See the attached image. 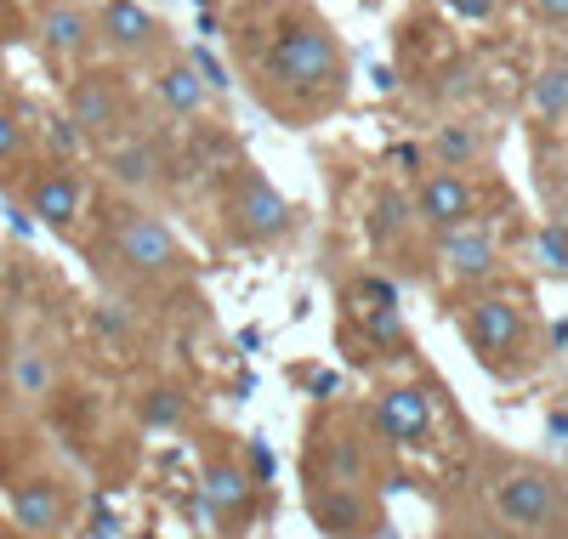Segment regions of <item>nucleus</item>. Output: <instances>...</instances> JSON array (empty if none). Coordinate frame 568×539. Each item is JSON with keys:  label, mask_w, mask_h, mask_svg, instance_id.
Masks as SVG:
<instances>
[{"label": "nucleus", "mask_w": 568, "mask_h": 539, "mask_svg": "<svg viewBox=\"0 0 568 539\" xmlns=\"http://www.w3.org/2000/svg\"><path fill=\"white\" fill-rule=\"evenodd\" d=\"M45 142H52V154H58V165H74L85 149H91V142L74 131V120L63 114V120H45Z\"/></svg>", "instance_id": "bb28decb"}, {"label": "nucleus", "mask_w": 568, "mask_h": 539, "mask_svg": "<svg viewBox=\"0 0 568 539\" xmlns=\"http://www.w3.org/2000/svg\"><path fill=\"white\" fill-rule=\"evenodd\" d=\"M12 391L29 404H45L58 391V364L52 353H40V347H18L12 353Z\"/></svg>", "instance_id": "aec40b11"}, {"label": "nucleus", "mask_w": 568, "mask_h": 539, "mask_svg": "<svg viewBox=\"0 0 568 539\" xmlns=\"http://www.w3.org/2000/svg\"><path fill=\"white\" fill-rule=\"evenodd\" d=\"M7 506H12V528L23 533V539H52V533H63L69 528V488L58 482V477H45V471H34V477H18L12 488H7Z\"/></svg>", "instance_id": "ddd939ff"}, {"label": "nucleus", "mask_w": 568, "mask_h": 539, "mask_svg": "<svg viewBox=\"0 0 568 539\" xmlns=\"http://www.w3.org/2000/svg\"><path fill=\"white\" fill-rule=\"evenodd\" d=\"M136 415H142V426H149V431H182L187 420H194V404H187V391L176 380H154L149 391H142Z\"/></svg>", "instance_id": "6ab92c4d"}, {"label": "nucleus", "mask_w": 568, "mask_h": 539, "mask_svg": "<svg viewBox=\"0 0 568 539\" xmlns=\"http://www.w3.org/2000/svg\"><path fill=\"white\" fill-rule=\"evenodd\" d=\"M409 205L415 216L433 227V233H449V227H466V222H478V193H471V182L460 171H426L409 193Z\"/></svg>", "instance_id": "2eb2a0df"}, {"label": "nucleus", "mask_w": 568, "mask_h": 539, "mask_svg": "<svg viewBox=\"0 0 568 539\" xmlns=\"http://www.w3.org/2000/svg\"><path fill=\"white\" fill-rule=\"evenodd\" d=\"M358 324H364V340H369L375 353L409 358V324H404L398 302H387V307H358Z\"/></svg>", "instance_id": "412c9836"}, {"label": "nucleus", "mask_w": 568, "mask_h": 539, "mask_svg": "<svg viewBox=\"0 0 568 539\" xmlns=\"http://www.w3.org/2000/svg\"><path fill=\"white\" fill-rule=\"evenodd\" d=\"M535 256H540V267L546 273H568V227L562 222H551V227H540V238H535Z\"/></svg>", "instance_id": "cd10ccee"}, {"label": "nucleus", "mask_w": 568, "mask_h": 539, "mask_svg": "<svg viewBox=\"0 0 568 539\" xmlns=\"http://www.w3.org/2000/svg\"><path fill=\"white\" fill-rule=\"evenodd\" d=\"M98 18V52H109L114 63H160L171 29L142 7V0H103L91 7Z\"/></svg>", "instance_id": "9d476101"}, {"label": "nucleus", "mask_w": 568, "mask_h": 539, "mask_svg": "<svg viewBox=\"0 0 568 539\" xmlns=\"http://www.w3.org/2000/svg\"><path fill=\"white\" fill-rule=\"evenodd\" d=\"M109 262H120V273L136 284H165L187 273V244L154 211H120L109 227Z\"/></svg>", "instance_id": "39448f33"}, {"label": "nucleus", "mask_w": 568, "mask_h": 539, "mask_svg": "<svg viewBox=\"0 0 568 539\" xmlns=\"http://www.w3.org/2000/svg\"><path fill=\"white\" fill-rule=\"evenodd\" d=\"M103 154V171H109V182L114 187H131V193H142V187H154L160 182V171H165V160H160V149L142 131H125L120 142H109V149H98Z\"/></svg>", "instance_id": "f3484780"}, {"label": "nucleus", "mask_w": 568, "mask_h": 539, "mask_svg": "<svg viewBox=\"0 0 568 539\" xmlns=\"http://www.w3.org/2000/svg\"><path fill=\"white\" fill-rule=\"evenodd\" d=\"M91 329L103 335V347H109V353H131V347H136V318H131L120 302L91 307Z\"/></svg>", "instance_id": "b1692460"}, {"label": "nucleus", "mask_w": 568, "mask_h": 539, "mask_svg": "<svg viewBox=\"0 0 568 539\" xmlns=\"http://www.w3.org/2000/svg\"><path fill=\"white\" fill-rule=\"evenodd\" d=\"M23 200H29V216H40V227H52V233H74V222L85 216V200H91V187L74 165H40L29 171L23 182Z\"/></svg>", "instance_id": "f8f14e48"}, {"label": "nucleus", "mask_w": 568, "mask_h": 539, "mask_svg": "<svg viewBox=\"0 0 568 539\" xmlns=\"http://www.w3.org/2000/svg\"><path fill=\"white\" fill-rule=\"evenodd\" d=\"M495 7L500 0H455V12H466V18H495Z\"/></svg>", "instance_id": "7c9ffc66"}, {"label": "nucleus", "mask_w": 568, "mask_h": 539, "mask_svg": "<svg viewBox=\"0 0 568 539\" xmlns=\"http://www.w3.org/2000/svg\"><path fill=\"white\" fill-rule=\"evenodd\" d=\"M23 154H29V125L12 103H0V171L23 165Z\"/></svg>", "instance_id": "393cba45"}, {"label": "nucleus", "mask_w": 568, "mask_h": 539, "mask_svg": "<svg viewBox=\"0 0 568 539\" xmlns=\"http://www.w3.org/2000/svg\"><path fill=\"white\" fill-rule=\"evenodd\" d=\"M187 63H194V74H200L211 91H222V85H227V74H222V63H216L211 52H187Z\"/></svg>", "instance_id": "c85d7f7f"}, {"label": "nucleus", "mask_w": 568, "mask_h": 539, "mask_svg": "<svg viewBox=\"0 0 568 539\" xmlns=\"http://www.w3.org/2000/svg\"><path fill=\"white\" fill-rule=\"evenodd\" d=\"M63 109L91 149H109V142H120L131 131V80L120 69H80L69 80Z\"/></svg>", "instance_id": "423d86ee"}, {"label": "nucleus", "mask_w": 568, "mask_h": 539, "mask_svg": "<svg viewBox=\"0 0 568 539\" xmlns=\"http://www.w3.org/2000/svg\"><path fill=\"white\" fill-rule=\"evenodd\" d=\"M262 91L273 103L296 96V109H324L342 91V45L318 12L291 7L262 45Z\"/></svg>", "instance_id": "f257e3e1"}, {"label": "nucleus", "mask_w": 568, "mask_h": 539, "mask_svg": "<svg viewBox=\"0 0 568 539\" xmlns=\"http://www.w3.org/2000/svg\"><path fill=\"white\" fill-rule=\"evenodd\" d=\"M154 103L171 120H200L205 103H211V85L194 74L187 58H165V63H154Z\"/></svg>", "instance_id": "a211bd4d"}, {"label": "nucleus", "mask_w": 568, "mask_h": 539, "mask_svg": "<svg viewBox=\"0 0 568 539\" xmlns=\"http://www.w3.org/2000/svg\"><path fill=\"white\" fill-rule=\"evenodd\" d=\"M200 482H205V506H211V522L222 533H240L256 522L262 511V482L256 471L245 466V455H233L222 437L205 449V466H200Z\"/></svg>", "instance_id": "0eeeda50"}, {"label": "nucleus", "mask_w": 568, "mask_h": 539, "mask_svg": "<svg viewBox=\"0 0 568 539\" xmlns=\"http://www.w3.org/2000/svg\"><path fill=\"white\" fill-rule=\"evenodd\" d=\"M307 517L324 539H375L387 528L382 495L375 488H342V482H307Z\"/></svg>", "instance_id": "9b49d317"}, {"label": "nucleus", "mask_w": 568, "mask_h": 539, "mask_svg": "<svg viewBox=\"0 0 568 539\" xmlns=\"http://www.w3.org/2000/svg\"><path fill=\"white\" fill-rule=\"evenodd\" d=\"M40 52L63 63V69H85V58L98 52V18H91V7H80V0H52V7H40Z\"/></svg>", "instance_id": "4468645a"}, {"label": "nucleus", "mask_w": 568, "mask_h": 539, "mask_svg": "<svg viewBox=\"0 0 568 539\" xmlns=\"http://www.w3.org/2000/svg\"><path fill=\"white\" fill-rule=\"evenodd\" d=\"M222 216H227V227H233L240 244H278L284 233L296 227L291 200H284L262 171H240V176H233L227 200H222Z\"/></svg>", "instance_id": "6e6552de"}, {"label": "nucleus", "mask_w": 568, "mask_h": 539, "mask_svg": "<svg viewBox=\"0 0 568 539\" xmlns=\"http://www.w3.org/2000/svg\"><path fill=\"white\" fill-rule=\"evenodd\" d=\"M489 517L511 539H546L562 522V477L540 460H500L489 477Z\"/></svg>", "instance_id": "f03ea898"}, {"label": "nucleus", "mask_w": 568, "mask_h": 539, "mask_svg": "<svg viewBox=\"0 0 568 539\" xmlns=\"http://www.w3.org/2000/svg\"><path fill=\"white\" fill-rule=\"evenodd\" d=\"M433 426H438L433 391L415 386V380H387L369 398V431L382 437L387 449H409V455L433 449Z\"/></svg>", "instance_id": "1a4fd4ad"}, {"label": "nucleus", "mask_w": 568, "mask_h": 539, "mask_svg": "<svg viewBox=\"0 0 568 539\" xmlns=\"http://www.w3.org/2000/svg\"><path fill=\"white\" fill-rule=\"evenodd\" d=\"M29 7H52V0H29Z\"/></svg>", "instance_id": "2f4dec72"}, {"label": "nucleus", "mask_w": 568, "mask_h": 539, "mask_svg": "<svg viewBox=\"0 0 568 539\" xmlns=\"http://www.w3.org/2000/svg\"><path fill=\"white\" fill-rule=\"evenodd\" d=\"M409 211H415V205L404 200V193H393V187H387L382 200H375V216H369V233H375V244H387V233L398 238V233H404V222H409Z\"/></svg>", "instance_id": "a878e982"}, {"label": "nucleus", "mask_w": 568, "mask_h": 539, "mask_svg": "<svg viewBox=\"0 0 568 539\" xmlns=\"http://www.w3.org/2000/svg\"><path fill=\"white\" fill-rule=\"evenodd\" d=\"M438 262H444V278L449 284H489L500 273V238L495 227L484 222H466V227H449L438 233Z\"/></svg>", "instance_id": "dca6fc26"}, {"label": "nucleus", "mask_w": 568, "mask_h": 539, "mask_svg": "<svg viewBox=\"0 0 568 539\" xmlns=\"http://www.w3.org/2000/svg\"><path fill=\"white\" fill-rule=\"evenodd\" d=\"M529 103L546 120H568V58H557V63L540 69V80L529 85Z\"/></svg>", "instance_id": "4be33fe9"}, {"label": "nucleus", "mask_w": 568, "mask_h": 539, "mask_svg": "<svg viewBox=\"0 0 568 539\" xmlns=\"http://www.w3.org/2000/svg\"><path fill=\"white\" fill-rule=\"evenodd\" d=\"M529 12L551 29H568V0H529Z\"/></svg>", "instance_id": "c756f323"}, {"label": "nucleus", "mask_w": 568, "mask_h": 539, "mask_svg": "<svg viewBox=\"0 0 568 539\" xmlns=\"http://www.w3.org/2000/svg\"><path fill=\"white\" fill-rule=\"evenodd\" d=\"M460 335L489 375H517L524 364H535V353H529L535 313L517 296H478L460 313Z\"/></svg>", "instance_id": "20e7f679"}, {"label": "nucleus", "mask_w": 568, "mask_h": 539, "mask_svg": "<svg viewBox=\"0 0 568 539\" xmlns=\"http://www.w3.org/2000/svg\"><path fill=\"white\" fill-rule=\"evenodd\" d=\"M433 154H438V171H466L471 160L484 154V142L471 136L466 125H438V136H433Z\"/></svg>", "instance_id": "5701e85b"}, {"label": "nucleus", "mask_w": 568, "mask_h": 539, "mask_svg": "<svg viewBox=\"0 0 568 539\" xmlns=\"http://www.w3.org/2000/svg\"><path fill=\"white\" fill-rule=\"evenodd\" d=\"M382 437L369 420L324 415L307 431V482H342V488H375L382 482Z\"/></svg>", "instance_id": "7ed1b4c3"}]
</instances>
